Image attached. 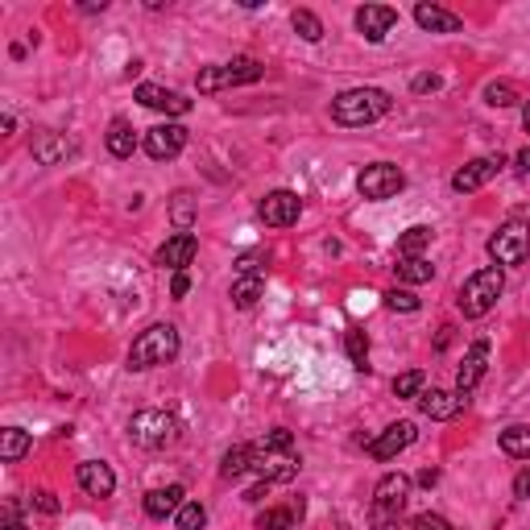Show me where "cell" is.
<instances>
[{"instance_id": "f546056e", "label": "cell", "mask_w": 530, "mask_h": 530, "mask_svg": "<svg viewBox=\"0 0 530 530\" xmlns=\"http://www.w3.org/2000/svg\"><path fill=\"white\" fill-rule=\"evenodd\" d=\"M501 452L514 460H530V427H506L501 431Z\"/></svg>"}, {"instance_id": "bcb514c9", "label": "cell", "mask_w": 530, "mask_h": 530, "mask_svg": "<svg viewBox=\"0 0 530 530\" xmlns=\"http://www.w3.org/2000/svg\"><path fill=\"white\" fill-rule=\"evenodd\" d=\"M435 481H439V473H435V468H427V473H419V485H435Z\"/></svg>"}, {"instance_id": "7402d4cb", "label": "cell", "mask_w": 530, "mask_h": 530, "mask_svg": "<svg viewBox=\"0 0 530 530\" xmlns=\"http://www.w3.org/2000/svg\"><path fill=\"white\" fill-rule=\"evenodd\" d=\"M109 153L112 158H133V150H137V133H133L129 120H112L109 125Z\"/></svg>"}, {"instance_id": "ee69618b", "label": "cell", "mask_w": 530, "mask_h": 530, "mask_svg": "<svg viewBox=\"0 0 530 530\" xmlns=\"http://www.w3.org/2000/svg\"><path fill=\"white\" fill-rule=\"evenodd\" d=\"M514 493H518V498H530V473H518V481H514Z\"/></svg>"}, {"instance_id": "484cf974", "label": "cell", "mask_w": 530, "mask_h": 530, "mask_svg": "<svg viewBox=\"0 0 530 530\" xmlns=\"http://www.w3.org/2000/svg\"><path fill=\"white\" fill-rule=\"evenodd\" d=\"M253 447L249 444H237V447H228L224 452V460H220V476H224V481H232V476H240V473H249L253 468Z\"/></svg>"}, {"instance_id": "9c48e42d", "label": "cell", "mask_w": 530, "mask_h": 530, "mask_svg": "<svg viewBox=\"0 0 530 530\" xmlns=\"http://www.w3.org/2000/svg\"><path fill=\"white\" fill-rule=\"evenodd\" d=\"M406 498H411V476L386 473L378 481V489H373V514H402Z\"/></svg>"}, {"instance_id": "5bb4252c", "label": "cell", "mask_w": 530, "mask_h": 530, "mask_svg": "<svg viewBox=\"0 0 530 530\" xmlns=\"http://www.w3.org/2000/svg\"><path fill=\"white\" fill-rule=\"evenodd\" d=\"M506 166V158H473L468 166H460V170L452 174V191H460V195H468V191H481V187L493 178V174Z\"/></svg>"}, {"instance_id": "52a82bcc", "label": "cell", "mask_w": 530, "mask_h": 530, "mask_svg": "<svg viewBox=\"0 0 530 530\" xmlns=\"http://www.w3.org/2000/svg\"><path fill=\"white\" fill-rule=\"evenodd\" d=\"M402 187H406V174H402L398 166H390V162L365 166V170H361V178H357V191L365 199H394Z\"/></svg>"}, {"instance_id": "e575fe53", "label": "cell", "mask_w": 530, "mask_h": 530, "mask_svg": "<svg viewBox=\"0 0 530 530\" xmlns=\"http://www.w3.org/2000/svg\"><path fill=\"white\" fill-rule=\"evenodd\" d=\"M344 352H348V361L357 369H369L365 361H369V340H365V332H344Z\"/></svg>"}, {"instance_id": "7a4b0ae2", "label": "cell", "mask_w": 530, "mask_h": 530, "mask_svg": "<svg viewBox=\"0 0 530 530\" xmlns=\"http://www.w3.org/2000/svg\"><path fill=\"white\" fill-rule=\"evenodd\" d=\"M174 357H178V332L170 324H153L133 340L129 369H158V365H170Z\"/></svg>"}, {"instance_id": "5b68a950", "label": "cell", "mask_w": 530, "mask_h": 530, "mask_svg": "<svg viewBox=\"0 0 530 530\" xmlns=\"http://www.w3.org/2000/svg\"><path fill=\"white\" fill-rule=\"evenodd\" d=\"M129 435L137 447H150V452H162L178 439V419L166 411H137L129 419Z\"/></svg>"}, {"instance_id": "f6af8a7d", "label": "cell", "mask_w": 530, "mask_h": 530, "mask_svg": "<svg viewBox=\"0 0 530 530\" xmlns=\"http://www.w3.org/2000/svg\"><path fill=\"white\" fill-rule=\"evenodd\" d=\"M514 162H518V170H522V174H530V145L518 153V158H514Z\"/></svg>"}, {"instance_id": "d590c367", "label": "cell", "mask_w": 530, "mask_h": 530, "mask_svg": "<svg viewBox=\"0 0 530 530\" xmlns=\"http://www.w3.org/2000/svg\"><path fill=\"white\" fill-rule=\"evenodd\" d=\"M485 104L489 109H509V104H518V91H514V83H489Z\"/></svg>"}, {"instance_id": "30bf717a", "label": "cell", "mask_w": 530, "mask_h": 530, "mask_svg": "<svg viewBox=\"0 0 530 530\" xmlns=\"http://www.w3.org/2000/svg\"><path fill=\"white\" fill-rule=\"evenodd\" d=\"M414 439H419V431H414V422H411V419L390 422V427H386V431H381L378 439L369 444V456H373V460H394V456L406 452Z\"/></svg>"}, {"instance_id": "d4e9b609", "label": "cell", "mask_w": 530, "mask_h": 530, "mask_svg": "<svg viewBox=\"0 0 530 530\" xmlns=\"http://www.w3.org/2000/svg\"><path fill=\"white\" fill-rule=\"evenodd\" d=\"M195 216H199V199L191 195V191H174V199H170L174 228H178V232H187V228L195 224Z\"/></svg>"}, {"instance_id": "b9f144b4", "label": "cell", "mask_w": 530, "mask_h": 530, "mask_svg": "<svg viewBox=\"0 0 530 530\" xmlns=\"http://www.w3.org/2000/svg\"><path fill=\"white\" fill-rule=\"evenodd\" d=\"M187 291H191V278H187V270H183V274H174L170 294H174V299H187Z\"/></svg>"}, {"instance_id": "83f0119b", "label": "cell", "mask_w": 530, "mask_h": 530, "mask_svg": "<svg viewBox=\"0 0 530 530\" xmlns=\"http://www.w3.org/2000/svg\"><path fill=\"white\" fill-rule=\"evenodd\" d=\"M25 452H30V435H25L22 427H4V431H0V456H4L9 465H17Z\"/></svg>"}, {"instance_id": "ba28073f", "label": "cell", "mask_w": 530, "mask_h": 530, "mask_svg": "<svg viewBox=\"0 0 530 530\" xmlns=\"http://www.w3.org/2000/svg\"><path fill=\"white\" fill-rule=\"evenodd\" d=\"M187 150V129L183 125H153L145 133V153H150L153 162H170L178 153Z\"/></svg>"}, {"instance_id": "277c9868", "label": "cell", "mask_w": 530, "mask_h": 530, "mask_svg": "<svg viewBox=\"0 0 530 530\" xmlns=\"http://www.w3.org/2000/svg\"><path fill=\"white\" fill-rule=\"evenodd\" d=\"M261 75H265V66L257 58H232V63H220V66H204L195 75V87L204 96H212V91H224V87L257 83Z\"/></svg>"}, {"instance_id": "603a6c76", "label": "cell", "mask_w": 530, "mask_h": 530, "mask_svg": "<svg viewBox=\"0 0 530 530\" xmlns=\"http://www.w3.org/2000/svg\"><path fill=\"white\" fill-rule=\"evenodd\" d=\"M261 294H265V278H261V274H249V278H237V282H232V303H237L240 311L257 307V303H261Z\"/></svg>"}, {"instance_id": "7c38bea8", "label": "cell", "mask_w": 530, "mask_h": 530, "mask_svg": "<svg viewBox=\"0 0 530 530\" xmlns=\"http://www.w3.org/2000/svg\"><path fill=\"white\" fill-rule=\"evenodd\" d=\"M199 253V240L191 237V232H174V237H166V245L158 253H153V265H162V270H178L183 274L191 261H195Z\"/></svg>"}, {"instance_id": "8fae6325", "label": "cell", "mask_w": 530, "mask_h": 530, "mask_svg": "<svg viewBox=\"0 0 530 530\" xmlns=\"http://www.w3.org/2000/svg\"><path fill=\"white\" fill-rule=\"evenodd\" d=\"M299 212H303V204H299V195H291V191H270V195L257 204V216L270 228L299 224Z\"/></svg>"}, {"instance_id": "60d3db41", "label": "cell", "mask_w": 530, "mask_h": 530, "mask_svg": "<svg viewBox=\"0 0 530 530\" xmlns=\"http://www.w3.org/2000/svg\"><path fill=\"white\" fill-rule=\"evenodd\" d=\"M411 87H414V91H419V96H422V91H439V87H444V79H439V75H419Z\"/></svg>"}, {"instance_id": "4dcf8cb0", "label": "cell", "mask_w": 530, "mask_h": 530, "mask_svg": "<svg viewBox=\"0 0 530 530\" xmlns=\"http://www.w3.org/2000/svg\"><path fill=\"white\" fill-rule=\"evenodd\" d=\"M291 25H294V33H299L303 42H319V38H324V22H319L311 9H294Z\"/></svg>"}, {"instance_id": "8992f818", "label": "cell", "mask_w": 530, "mask_h": 530, "mask_svg": "<svg viewBox=\"0 0 530 530\" xmlns=\"http://www.w3.org/2000/svg\"><path fill=\"white\" fill-rule=\"evenodd\" d=\"M530 253V224L526 220H509L489 237V257L498 265H522Z\"/></svg>"}, {"instance_id": "7bdbcfd3", "label": "cell", "mask_w": 530, "mask_h": 530, "mask_svg": "<svg viewBox=\"0 0 530 530\" xmlns=\"http://www.w3.org/2000/svg\"><path fill=\"white\" fill-rule=\"evenodd\" d=\"M265 493H270V481H257V485H253L249 493H245V501H261Z\"/></svg>"}, {"instance_id": "3957f363", "label": "cell", "mask_w": 530, "mask_h": 530, "mask_svg": "<svg viewBox=\"0 0 530 530\" xmlns=\"http://www.w3.org/2000/svg\"><path fill=\"white\" fill-rule=\"evenodd\" d=\"M501 291H506V274H501V265H485V270H476L473 278L460 286V311H465L468 319H481V315H489L493 307H498Z\"/></svg>"}, {"instance_id": "836d02e7", "label": "cell", "mask_w": 530, "mask_h": 530, "mask_svg": "<svg viewBox=\"0 0 530 530\" xmlns=\"http://www.w3.org/2000/svg\"><path fill=\"white\" fill-rule=\"evenodd\" d=\"M174 526L178 530H204L207 526V509L199 506V501H187V506L174 514Z\"/></svg>"}, {"instance_id": "d6a6232c", "label": "cell", "mask_w": 530, "mask_h": 530, "mask_svg": "<svg viewBox=\"0 0 530 530\" xmlns=\"http://www.w3.org/2000/svg\"><path fill=\"white\" fill-rule=\"evenodd\" d=\"M291 447H294V435L286 431V427H274V431L261 435L257 452H261V456H274V452H291Z\"/></svg>"}, {"instance_id": "6da1fadb", "label": "cell", "mask_w": 530, "mask_h": 530, "mask_svg": "<svg viewBox=\"0 0 530 530\" xmlns=\"http://www.w3.org/2000/svg\"><path fill=\"white\" fill-rule=\"evenodd\" d=\"M390 91L381 87H348L332 100V120L335 125H348V129H361V125H373L390 112Z\"/></svg>"}, {"instance_id": "7dc6e473", "label": "cell", "mask_w": 530, "mask_h": 530, "mask_svg": "<svg viewBox=\"0 0 530 530\" xmlns=\"http://www.w3.org/2000/svg\"><path fill=\"white\" fill-rule=\"evenodd\" d=\"M522 129L530 133V100H526V104H522Z\"/></svg>"}, {"instance_id": "ab89813d", "label": "cell", "mask_w": 530, "mask_h": 530, "mask_svg": "<svg viewBox=\"0 0 530 530\" xmlns=\"http://www.w3.org/2000/svg\"><path fill=\"white\" fill-rule=\"evenodd\" d=\"M261 261H265L261 253H245V257L237 261V274H240V278H249V274H261Z\"/></svg>"}, {"instance_id": "4316f807", "label": "cell", "mask_w": 530, "mask_h": 530, "mask_svg": "<svg viewBox=\"0 0 530 530\" xmlns=\"http://www.w3.org/2000/svg\"><path fill=\"white\" fill-rule=\"evenodd\" d=\"M431 245V228L427 224H414L398 237V257H422V249Z\"/></svg>"}, {"instance_id": "cb8c5ba5", "label": "cell", "mask_w": 530, "mask_h": 530, "mask_svg": "<svg viewBox=\"0 0 530 530\" xmlns=\"http://www.w3.org/2000/svg\"><path fill=\"white\" fill-rule=\"evenodd\" d=\"M303 518V506H278V509H261L257 530H294V522Z\"/></svg>"}, {"instance_id": "f35d334b", "label": "cell", "mask_w": 530, "mask_h": 530, "mask_svg": "<svg viewBox=\"0 0 530 530\" xmlns=\"http://www.w3.org/2000/svg\"><path fill=\"white\" fill-rule=\"evenodd\" d=\"M30 501H33L38 509H42V514H58V498L50 493V489H38V493H33Z\"/></svg>"}, {"instance_id": "d6986e66", "label": "cell", "mask_w": 530, "mask_h": 530, "mask_svg": "<svg viewBox=\"0 0 530 530\" xmlns=\"http://www.w3.org/2000/svg\"><path fill=\"white\" fill-rule=\"evenodd\" d=\"M465 402L468 398H460V394H447V390H422L419 394V411L427 414V419H456V414L465 411Z\"/></svg>"}, {"instance_id": "ac0fdd59", "label": "cell", "mask_w": 530, "mask_h": 530, "mask_svg": "<svg viewBox=\"0 0 530 530\" xmlns=\"http://www.w3.org/2000/svg\"><path fill=\"white\" fill-rule=\"evenodd\" d=\"M394 22H398V13L390 4H365V9H357V30L365 33L369 42H381L394 30Z\"/></svg>"}, {"instance_id": "8d00e7d4", "label": "cell", "mask_w": 530, "mask_h": 530, "mask_svg": "<svg viewBox=\"0 0 530 530\" xmlns=\"http://www.w3.org/2000/svg\"><path fill=\"white\" fill-rule=\"evenodd\" d=\"M386 307H390V311H402V315H414L419 311V299H414V291H398V286H394V291L386 294Z\"/></svg>"}, {"instance_id": "74e56055", "label": "cell", "mask_w": 530, "mask_h": 530, "mask_svg": "<svg viewBox=\"0 0 530 530\" xmlns=\"http://www.w3.org/2000/svg\"><path fill=\"white\" fill-rule=\"evenodd\" d=\"M406 530H452V526H447V518H439V514H419Z\"/></svg>"}, {"instance_id": "c3c4849f", "label": "cell", "mask_w": 530, "mask_h": 530, "mask_svg": "<svg viewBox=\"0 0 530 530\" xmlns=\"http://www.w3.org/2000/svg\"><path fill=\"white\" fill-rule=\"evenodd\" d=\"M4 530H30L25 522H4Z\"/></svg>"}, {"instance_id": "9a60e30c", "label": "cell", "mask_w": 530, "mask_h": 530, "mask_svg": "<svg viewBox=\"0 0 530 530\" xmlns=\"http://www.w3.org/2000/svg\"><path fill=\"white\" fill-rule=\"evenodd\" d=\"M30 150H33V158H38L42 166H58V162H66V158L75 153V141L66 137V133L38 129V133H33V141H30Z\"/></svg>"}, {"instance_id": "44dd1931", "label": "cell", "mask_w": 530, "mask_h": 530, "mask_svg": "<svg viewBox=\"0 0 530 530\" xmlns=\"http://www.w3.org/2000/svg\"><path fill=\"white\" fill-rule=\"evenodd\" d=\"M414 22L427 33H460V17L439 9V4H414Z\"/></svg>"}, {"instance_id": "f1b7e54d", "label": "cell", "mask_w": 530, "mask_h": 530, "mask_svg": "<svg viewBox=\"0 0 530 530\" xmlns=\"http://www.w3.org/2000/svg\"><path fill=\"white\" fill-rule=\"evenodd\" d=\"M398 278L402 282H411V286H419V282H431V274H435V265L427 257H398Z\"/></svg>"}, {"instance_id": "2e32d148", "label": "cell", "mask_w": 530, "mask_h": 530, "mask_svg": "<svg viewBox=\"0 0 530 530\" xmlns=\"http://www.w3.org/2000/svg\"><path fill=\"white\" fill-rule=\"evenodd\" d=\"M137 100L153 112H166V117H187V112H191V100L178 96V91H170V87H158V83H141Z\"/></svg>"}, {"instance_id": "1f68e13d", "label": "cell", "mask_w": 530, "mask_h": 530, "mask_svg": "<svg viewBox=\"0 0 530 530\" xmlns=\"http://www.w3.org/2000/svg\"><path fill=\"white\" fill-rule=\"evenodd\" d=\"M422 386H427V373H422V369H411V373H398V378H394V394H398V398H419Z\"/></svg>"}, {"instance_id": "e0dca14e", "label": "cell", "mask_w": 530, "mask_h": 530, "mask_svg": "<svg viewBox=\"0 0 530 530\" xmlns=\"http://www.w3.org/2000/svg\"><path fill=\"white\" fill-rule=\"evenodd\" d=\"M75 476H79V489H83L87 498H112V489H117V473H112L104 460H83Z\"/></svg>"}, {"instance_id": "ffe728a7", "label": "cell", "mask_w": 530, "mask_h": 530, "mask_svg": "<svg viewBox=\"0 0 530 530\" xmlns=\"http://www.w3.org/2000/svg\"><path fill=\"white\" fill-rule=\"evenodd\" d=\"M187 493H183V485H166V489H150L145 493V514L150 518H170V514H178V509L187 506Z\"/></svg>"}, {"instance_id": "4fadbf2b", "label": "cell", "mask_w": 530, "mask_h": 530, "mask_svg": "<svg viewBox=\"0 0 530 530\" xmlns=\"http://www.w3.org/2000/svg\"><path fill=\"white\" fill-rule=\"evenodd\" d=\"M485 365H489V340H473L465 352V365L456 369V394L468 398L476 390V381L485 378Z\"/></svg>"}]
</instances>
